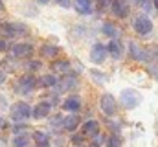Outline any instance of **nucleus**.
Here are the masks:
<instances>
[{"instance_id": "nucleus-1", "label": "nucleus", "mask_w": 158, "mask_h": 147, "mask_svg": "<svg viewBox=\"0 0 158 147\" xmlns=\"http://www.w3.org/2000/svg\"><path fill=\"white\" fill-rule=\"evenodd\" d=\"M140 101H142V96H140L136 90L127 88V90L121 92V105H123L125 109H134V107H138Z\"/></svg>"}, {"instance_id": "nucleus-2", "label": "nucleus", "mask_w": 158, "mask_h": 147, "mask_svg": "<svg viewBox=\"0 0 158 147\" xmlns=\"http://www.w3.org/2000/svg\"><path fill=\"white\" fill-rule=\"evenodd\" d=\"M30 116H31V109H30V105L24 103V101L15 103V105L11 107V118H13L15 121H24V120H28Z\"/></svg>"}, {"instance_id": "nucleus-3", "label": "nucleus", "mask_w": 158, "mask_h": 147, "mask_svg": "<svg viewBox=\"0 0 158 147\" xmlns=\"http://www.w3.org/2000/svg\"><path fill=\"white\" fill-rule=\"evenodd\" d=\"M99 105H101V110H103L107 116H112V114L116 112V99H114L110 94H103Z\"/></svg>"}, {"instance_id": "nucleus-4", "label": "nucleus", "mask_w": 158, "mask_h": 147, "mask_svg": "<svg viewBox=\"0 0 158 147\" xmlns=\"http://www.w3.org/2000/svg\"><path fill=\"white\" fill-rule=\"evenodd\" d=\"M134 30L140 33V35H147L151 30H153V22L147 19V17H138L134 20Z\"/></svg>"}, {"instance_id": "nucleus-5", "label": "nucleus", "mask_w": 158, "mask_h": 147, "mask_svg": "<svg viewBox=\"0 0 158 147\" xmlns=\"http://www.w3.org/2000/svg\"><path fill=\"white\" fill-rule=\"evenodd\" d=\"M112 13L119 19H125L129 15V2L127 0H112Z\"/></svg>"}, {"instance_id": "nucleus-6", "label": "nucleus", "mask_w": 158, "mask_h": 147, "mask_svg": "<svg viewBox=\"0 0 158 147\" xmlns=\"http://www.w3.org/2000/svg\"><path fill=\"white\" fill-rule=\"evenodd\" d=\"M105 57H107V48H105L103 44H94V48H92V52H90V59H92L96 65H101V63L105 61Z\"/></svg>"}, {"instance_id": "nucleus-7", "label": "nucleus", "mask_w": 158, "mask_h": 147, "mask_svg": "<svg viewBox=\"0 0 158 147\" xmlns=\"http://www.w3.org/2000/svg\"><path fill=\"white\" fill-rule=\"evenodd\" d=\"M35 85H37V79H35L33 75H24V77L19 81V90H20V92H30V90L35 88Z\"/></svg>"}, {"instance_id": "nucleus-8", "label": "nucleus", "mask_w": 158, "mask_h": 147, "mask_svg": "<svg viewBox=\"0 0 158 147\" xmlns=\"http://www.w3.org/2000/svg\"><path fill=\"white\" fill-rule=\"evenodd\" d=\"M31 52H33L31 44L20 42V44H15V46H13V55H15V57H30Z\"/></svg>"}, {"instance_id": "nucleus-9", "label": "nucleus", "mask_w": 158, "mask_h": 147, "mask_svg": "<svg viewBox=\"0 0 158 147\" xmlns=\"http://www.w3.org/2000/svg\"><path fill=\"white\" fill-rule=\"evenodd\" d=\"M50 114V103L48 101H42L39 105H35V109L31 110V116L35 120H40V118H46Z\"/></svg>"}, {"instance_id": "nucleus-10", "label": "nucleus", "mask_w": 158, "mask_h": 147, "mask_svg": "<svg viewBox=\"0 0 158 147\" xmlns=\"http://www.w3.org/2000/svg\"><path fill=\"white\" fill-rule=\"evenodd\" d=\"M131 55H132V59H136V61H145V59H147V52H145L143 48H140L136 42H131Z\"/></svg>"}, {"instance_id": "nucleus-11", "label": "nucleus", "mask_w": 158, "mask_h": 147, "mask_svg": "<svg viewBox=\"0 0 158 147\" xmlns=\"http://www.w3.org/2000/svg\"><path fill=\"white\" fill-rule=\"evenodd\" d=\"M98 131H99V125H98L96 120H90V121H86V123L83 125V132H85L86 136H96Z\"/></svg>"}, {"instance_id": "nucleus-12", "label": "nucleus", "mask_w": 158, "mask_h": 147, "mask_svg": "<svg viewBox=\"0 0 158 147\" xmlns=\"http://www.w3.org/2000/svg\"><path fill=\"white\" fill-rule=\"evenodd\" d=\"M77 125H79V116H76V114L66 116V118L63 120V127H64L66 131H76Z\"/></svg>"}, {"instance_id": "nucleus-13", "label": "nucleus", "mask_w": 158, "mask_h": 147, "mask_svg": "<svg viewBox=\"0 0 158 147\" xmlns=\"http://www.w3.org/2000/svg\"><path fill=\"white\" fill-rule=\"evenodd\" d=\"M107 52L114 57V59H119L121 57V52H123V48H121V44H119L118 40H112V42H109V48H107Z\"/></svg>"}, {"instance_id": "nucleus-14", "label": "nucleus", "mask_w": 158, "mask_h": 147, "mask_svg": "<svg viewBox=\"0 0 158 147\" xmlns=\"http://www.w3.org/2000/svg\"><path fill=\"white\" fill-rule=\"evenodd\" d=\"M76 9L83 15H88L92 11V2L90 0H76Z\"/></svg>"}, {"instance_id": "nucleus-15", "label": "nucleus", "mask_w": 158, "mask_h": 147, "mask_svg": "<svg viewBox=\"0 0 158 147\" xmlns=\"http://www.w3.org/2000/svg\"><path fill=\"white\" fill-rule=\"evenodd\" d=\"M40 53H42V57H55V55L59 53V48H57V46L44 44V46L40 48Z\"/></svg>"}, {"instance_id": "nucleus-16", "label": "nucleus", "mask_w": 158, "mask_h": 147, "mask_svg": "<svg viewBox=\"0 0 158 147\" xmlns=\"http://www.w3.org/2000/svg\"><path fill=\"white\" fill-rule=\"evenodd\" d=\"M0 37H6V39H9V37H15V28H13V24H0Z\"/></svg>"}, {"instance_id": "nucleus-17", "label": "nucleus", "mask_w": 158, "mask_h": 147, "mask_svg": "<svg viewBox=\"0 0 158 147\" xmlns=\"http://www.w3.org/2000/svg\"><path fill=\"white\" fill-rule=\"evenodd\" d=\"M52 68H53L55 72L66 74L68 70H70V63H68V61H55V63L52 65Z\"/></svg>"}, {"instance_id": "nucleus-18", "label": "nucleus", "mask_w": 158, "mask_h": 147, "mask_svg": "<svg viewBox=\"0 0 158 147\" xmlns=\"http://www.w3.org/2000/svg\"><path fill=\"white\" fill-rule=\"evenodd\" d=\"M79 107H81L79 98H68V99H64V109L66 110H79Z\"/></svg>"}, {"instance_id": "nucleus-19", "label": "nucleus", "mask_w": 158, "mask_h": 147, "mask_svg": "<svg viewBox=\"0 0 158 147\" xmlns=\"http://www.w3.org/2000/svg\"><path fill=\"white\" fill-rule=\"evenodd\" d=\"M103 33L109 37H118L119 35V30L114 26V24H110V22H107L105 26H103Z\"/></svg>"}, {"instance_id": "nucleus-20", "label": "nucleus", "mask_w": 158, "mask_h": 147, "mask_svg": "<svg viewBox=\"0 0 158 147\" xmlns=\"http://www.w3.org/2000/svg\"><path fill=\"white\" fill-rule=\"evenodd\" d=\"M74 86H77L76 77H66V79L61 81V90H70V88H74Z\"/></svg>"}, {"instance_id": "nucleus-21", "label": "nucleus", "mask_w": 158, "mask_h": 147, "mask_svg": "<svg viewBox=\"0 0 158 147\" xmlns=\"http://www.w3.org/2000/svg\"><path fill=\"white\" fill-rule=\"evenodd\" d=\"M28 144H30V140H28V136H17L15 140H13V147H28Z\"/></svg>"}, {"instance_id": "nucleus-22", "label": "nucleus", "mask_w": 158, "mask_h": 147, "mask_svg": "<svg viewBox=\"0 0 158 147\" xmlns=\"http://www.w3.org/2000/svg\"><path fill=\"white\" fill-rule=\"evenodd\" d=\"M40 85H42V86H53V85H57V79H55L53 75H44V77L40 79Z\"/></svg>"}, {"instance_id": "nucleus-23", "label": "nucleus", "mask_w": 158, "mask_h": 147, "mask_svg": "<svg viewBox=\"0 0 158 147\" xmlns=\"http://www.w3.org/2000/svg\"><path fill=\"white\" fill-rule=\"evenodd\" d=\"M107 144H109V147H119L121 145V140H119L118 134H114V136H110V138L107 140Z\"/></svg>"}, {"instance_id": "nucleus-24", "label": "nucleus", "mask_w": 158, "mask_h": 147, "mask_svg": "<svg viewBox=\"0 0 158 147\" xmlns=\"http://www.w3.org/2000/svg\"><path fill=\"white\" fill-rule=\"evenodd\" d=\"M33 140H35L37 144H48V136H46L44 132H35V134H33Z\"/></svg>"}, {"instance_id": "nucleus-25", "label": "nucleus", "mask_w": 158, "mask_h": 147, "mask_svg": "<svg viewBox=\"0 0 158 147\" xmlns=\"http://www.w3.org/2000/svg\"><path fill=\"white\" fill-rule=\"evenodd\" d=\"M28 68H30V70H39V68H40V63H39V61H31V63L28 65Z\"/></svg>"}, {"instance_id": "nucleus-26", "label": "nucleus", "mask_w": 158, "mask_h": 147, "mask_svg": "<svg viewBox=\"0 0 158 147\" xmlns=\"http://www.w3.org/2000/svg\"><path fill=\"white\" fill-rule=\"evenodd\" d=\"M52 123H53V127H57L59 123H63V118L61 116H55V118H52Z\"/></svg>"}, {"instance_id": "nucleus-27", "label": "nucleus", "mask_w": 158, "mask_h": 147, "mask_svg": "<svg viewBox=\"0 0 158 147\" xmlns=\"http://www.w3.org/2000/svg\"><path fill=\"white\" fill-rule=\"evenodd\" d=\"M55 2H57L59 6H63V7H68V6H70V0H55Z\"/></svg>"}, {"instance_id": "nucleus-28", "label": "nucleus", "mask_w": 158, "mask_h": 147, "mask_svg": "<svg viewBox=\"0 0 158 147\" xmlns=\"http://www.w3.org/2000/svg\"><path fill=\"white\" fill-rule=\"evenodd\" d=\"M149 72H151V75L158 77V66H151V68H149Z\"/></svg>"}, {"instance_id": "nucleus-29", "label": "nucleus", "mask_w": 158, "mask_h": 147, "mask_svg": "<svg viewBox=\"0 0 158 147\" xmlns=\"http://www.w3.org/2000/svg\"><path fill=\"white\" fill-rule=\"evenodd\" d=\"M6 48H7V42L6 40H0V52H4Z\"/></svg>"}, {"instance_id": "nucleus-30", "label": "nucleus", "mask_w": 158, "mask_h": 147, "mask_svg": "<svg viewBox=\"0 0 158 147\" xmlns=\"http://www.w3.org/2000/svg\"><path fill=\"white\" fill-rule=\"evenodd\" d=\"M4 81H6V72H2V70H0V85H2Z\"/></svg>"}, {"instance_id": "nucleus-31", "label": "nucleus", "mask_w": 158, "mask_h": 147, "mask_svg": "<svg viewBox=\"0 0 158 147\" xmlns=\"http://www.w3.org/2000/svg\"><path fill=\"white\" fill-rule=\"evenodd\" d=\"M72 140H74V142H76V144H81V142H83V138H81V136H74V138H72Z\"/></svg>"}, {"instance_id": "nucleus-32", "label": "nucleus", "mask_w": 158, "mask_h": 147, "mask_svg": "<svg viewBox=\"0 0 158 147\" xmlns=\"http://www.w3.org/2000/svg\"><path fill=\"white\" fill-rule=\"evenodd\" d=\"M4 125H6V120H4V118H0V129H2Z\"/></svg>"}, {"instance_id": "nucleus-33", "label": "nucleus", "mask_w": 158, "mask_h": 147, "mask_svg": "<svg viewBox=\"0 0 158 147\" xmlns=\"http://www.w3.org/2000/svg\"><path fill=\"white\" fill-rule=\"evenodd\" d=\"M37 147H50V144H37Z\"/></svg>"}, {"instance_id": "nucleus-34", "label": "nucleus", "mask_w": 158, "mask_h": 147, "mask_svg": "<svg viewBox=\"0 0 158 147\" xmlns=\"http://www.w3.org/2000/svg\"><path fill=\"white\" fill-rule=\"evenodd\" d=\"M37 2H40V4H46V2H48V0H37Z\"/></svg>"}, {"instance_id": "nucleus-35", "label": "nucleus", "mask_w": 158, "mask_h": 147, "mask_svg": "<svg viewBox=\"0 0 158 147\" xmlns=\"http://www.w3.org/2000/svg\"><path fill=\"white\" fill-rule=\"evenodd\" d=\"M2 9H4V4H2V2H0V11H2Z\"/></svg>"}, {"instance_id": "nucleus-36", "label": "nucleus", "mask_w": 158, "mask_h": 147, "mask_svg": "<svg viewBox=\"0 0 158 147\" xmlns=\"http://www.w3.org/2000/svg\"><path fill=\"white\" fill-rule=\"evenodd\" d=\"M155 6H156V7H158V0H155Z\"/></svg>"}, {"instance_id": "nucleus-37", "label": "nucleus", "mask_w": 158, "mask_h": 147, "mask_svg": "<svg viewBox=\"0 0 158 147\" xmlns=\"http://www.w3.org/2000/svg\"><path fill=\"white\" fill-rule=\"evenodd\" d=\"M92 147H94V145H92ZM96 147H98V145H96Z\"/></svg>"}]
</instances>
